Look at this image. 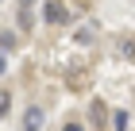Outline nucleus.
I'll use <instances>...</instances> for the list:
<instances>
[{
	"label": "nucleus",
	"mask_w": 135,
	"mask_h": 131,
	"mask_svg": "<svg viewBox=\"0 0 135 131\" xmlns=\"http://www.w3.org/2000/svg\"><path fill=\"white\" fill-rule=\"evenodd\" d=\"M31 4H35V0H23V4H20V27H23V31H31V23H35Z\"/></svg>",
	"instance_id": "7ed1b4c3"
},
{
	"label": "nucleus",
	"mask_w": 135,
	"mask_h": 131,
	"mask_svg": "<svg viewBox=\"0 0 135 131\" xmlns=\"http://www.w3.org/2000/svg\"><path fill=\"white\" fill-rule=\"evenodd\" d=\"M112 131H127V112H112Z\"/></svg>",
	"instance_id": "20e7f679"
},
{
	"label": "nucleus",
	"mask_w": 135,
	"mask_h": 131,
	"mask_svg": "<svg viewBox=\"0 0 135 131\" xmlns=\"http://www.w3.org/2000/svg\"><path fill=\"white\" fill-rule=\"evenodd\" d=\"M23 131H42V108L39 104H31L23 112Z\"/></svg>",
	"instance_id": "f03ea898"
},
{
	"label": "nucleus",
	"mask_w": 135,
	"mask_h": 131,
	"mask_svg": "<svg viewBox=\"0 0 135 131\" xmlns=\"http://www.w3.org/2000/svg\"><path fill=\"white\" fill-rule=\"evenodd\" d=\"M8 108H12V93H8V89H0V120L8 116Z\"/></svg>",
	"instance_id": "39448f33"
},
{
	"label": "nucleus",
	"mask_w": 135,
	"mask_h": 131,
	"mask_svg": "<svg viewBox=\"0 0 135 131\" xmlns=\"http://www.w3.org/2000/svg\"><path fill=\"white\" fill-rule=\"evenodd\" d=\"M42 20L50 23V27H62V23L70 20V12H66L62 0H46V4H42Z\"/></svg>",
	"instance_id": "f257e3e1"
},
{
	"label": "nucleus",
	"mask_w": 135,
	"mask_h": 131,
	"mask_svg": "<svg viewBox=\"0 0 135 131\" xmlns=\"http://www.w3.org/2000/svg\"><path fill=\"white\" fill-rule=\"evenodd\" d=\"M93 120H97V123H104V104H100V100L93 104Z\"/></svg>",
	"instance_id": "0eeeda50"
},
{
	"label": "nucleus",
	"mask_w": 135,
	"mask_h": 131,
	"mask_svg": "<svg viewBox=\"0 0 135 131\" xmlns=\"http://www.w3.org/2000/svg\"><path fill=\"white\" fill-rule=\"evenodd\" d=\"M4 70H8V62H4V54H0V73H4Z\"/></svg>",
	"instance_id": "1a4fd4ad"
},
{
	"label": "nucleus",
	"mask_w": 135,
	"mask_h": 131,
	"mask_svg": "<svg viewBox=\"0 0 135 131\" xmlns=\"http://www.w3.org/2000/svg\"><path fill=\"white\" fill-rule=\"evenodd\" d=\"M116 50H120V58H135V42H127V39H124Z\"/></svg>",
	"instance_id": "423d86ee"
},
{
	"label": "nucleus",
	"mask_w": 135,
	"mask_h": 131,
	"mask_svg": "<svg viewBox=\"0 0 135 131\" xmlns=\"http://www.w3.org/2000/svg\"><path fill=\"white\" fill-rule=\"evenodd\" d=\"M62 131H85V127H81V123H66Z\"/></svg>",
	"instance_id": "6e6552de"
}]
</instances>
